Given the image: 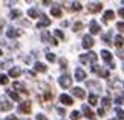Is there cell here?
Returning a JSON list of instances; mask_svg holds the SVG:
<instances>
[{
    "label": "cell",
    "mask_w": 124,
    "mask_h": 120,
    "mask_svg": "<svg viewBox=\"0 0 124 120\" xmlns=\"http://www.w3.org/2000/svg\"><path fill=\"white\" fill-rule=\"evenodd\" d=\"M100 32V25L95 20L90 21V33H98Z\"/></svg>",
    "instance_id": "obj_17"
},
{
    "label": "cell",
    "mask_w": 124,
    "mask_h": 120,
    "mask_svg": "<svg viewBox=\"0 0 124 120\" xmlns=\"http://www.w3.org/2000/svg\"><path fill=\"white\" fill-rule=\"evenodd\" d=\"M58 84L63 88H69L70 85H72V79H70L69 75H63V76H60V78H58Z\"/></svg>",
    "instance_id": "obj_2"
},
{
    "label": "cell",
    "mask_w": 124,
    "mask_h": 120,
    "mask_svg": "<svg viewBox=\"0 0 124 120\" xmlns=\"http://www.w3.org/2000/svg\"><path fill=\"white\" fill-rule=\"evenodd\" d=\"M123 5H124V2H123Z\"/></svg>",
    "instance_id": "obj_49"
},
{
    "label": "cell",
    "mask_w": 124,
    "mask_h": 120,
    "mask_svg": "<svg viewBox=\"0 0 124 120\" xmlns=\"http://www.w3.org/2000/svg\"><path fill=\"white\" fill-rule=\"evenodd\" d=\"M28 15H29L31 18H37V17H39V11H37L35 8H31L29 11H28Z\"/></svg>",
    "instance_id": "obj_25"
},
{
    "label": "cell",
    "mask_w": 124,
    "mask_h": 120,
    "mask_svg": "<svg viewBox=\"0 0 124 120\" xmlns=\"http://www.w3.org/2000/svg\"><path fill=\"white\" fill-rule=\"evenodd\" d=\"M9 17H11L12 20H16V18L22 17V11H20V9H12V11H11V14H9Z\"/></svg>",
    "instance_id": "obj_20"
},
{
    "label": "cell",
    "mask_w": 124,
    "mask_h": 120,
    "mask_svg": "<svg viewBox=\"0 0 124 120\" xmlns=\"http://www.w3.org/2000/svg\"><path fill=\"white\" fill-rule=\"evenodd\" d=\"M81 109H83V113H84V116L87 117V119H92L93 117V113H92V109H90L87 105H83L81 107Z\"/></svg>",
    "instance_id": "obj_15"
},
{
    "label": "cell",
    "mask_w": 124,
    "mask_h": 120,
    "mask_svg": "<svg viewBox=\"0 0 124 120\" xmlns=\"http://www.w3.org/2000/svg\"><path fill=\"white\" fill-rule=\"evenodd\" d=\"M116 117L120 120H124V111L123 109H116Z\"/></svg>",
    "instance_id": "obj_34"
},
{
    "label": "cell",
    "mask_w": 124,
    "mask_h": 120,
    "mask_svg": "<svg viewBox=\"0 0 124 120\" xmlns=\"http://www.w3.org/2000/svg\"><path fill=\"white\" fill-rule=\"evenodd\" d=\"M60 102L63 103V105H72L74 103V99L70 97V96H68V94H61L60 96Z\"/></svg>",
    "instance_id": "obj_12"
},
{
    "label": "cell",
    "mask_w": 124,
    "mask_h": 120,
    "mask_svg": "<svg viewBox=\"0 0 124 120\" xmlns=\"http://www.w3.org/2000/svg\"><path fill=\"white\" fill-rule=\"evenodd\" d=\"M113 15H115V14H113V11H110V9H109V11H106V12H104V21L113 20Z\"/></svg>",
    "instance_id": "obj_22"
},
{
    "label": "cell",
    "mask_w": 124,
    "mask_h": 120,
    "mask_svg": "<svg viewBox=\"0 0 124 120\" xmlns=\"http://www.w3.org/2000/svg\"><path fill=\"white\" fill-rule=\"evenodd\" d=\"M46 58H47V61L54 62V61H55V55H54V53H46Z\"/></svg>",
    "instance_id": "obj_36"
},
{
    "label": "cell",
    "mask_w": 124,
    "mask_h": 120,
    "mask_svg": "<svg viewBox=\"0 0 124 120\" xmlns=\"http://www.w3.org/2000/svg\"><path fill=\"white\" fill-rule=\"evenodd\" d=\"M103 41L106 43V44H112V41H110V38H109V35H104V37H103Z\"/></svg>",
    "instance_id": "obj_37"
},
{
    "label": "cell",
    "mask_w": 124,
    "mask_h": 120,
    "mask_svg": "<svg viewBox=\"0 0 124 120\" xmlns=\"http://www.w3.org/2000/svg\"><path fill=\"white\" fill-rule=\"evenodd\" d=\"M51 14H52L54 17H61V9L55 6V8H52V9H51Z\"/></svg>",
    "instance_id": "obj_26"
},
{
    "label": "cell",
    "mask_w": 124,
    "mask_h": 120,
    "mask_svg": "<svg viewBox=\"0 0 124 120\" xmlns=\"http://www.w3.org/2000/svg\"><path fill=\"white\" fill-rule=\"evenodd\" d=\"M93 44H95V41H93V38L90 35H84L83 37V47L84 49H90Z\"/></svg>",
    "instance_id": "obj_6"
},
{
    "label": "cell",
    "mask_w": 124,
    "mask_h": 120,
    "mask_svg": "<svg viewBox=\"0 0 124 120\" xmlns=\"http://www.w3.org/2000/svg\"><path fill=\"white\" fill-rule=\"evenodd\" d=\"M87 9H89V11L90 12H100V11H101V9H103V3H89L87 5Z\"/></svg>",
    "instance_id": "obj_8"
},
{
    "label": "cell",
    "mask_w": 124,
    "mask_h": 120,
    "mask_svg": "<svg viewBox=\"0 0 124 120\" xmlns=\"http://www.w3.org/2000/svg\"><path fill=\"white\" fill-rule=\"evenodd\" d=\"M97 53H95V52H89L87 55H81L80 56V61L83 62V64H87V62H95L97 61Z\"/></svg>",
    "instance_id": "obj_1"
},
{
    "label": "cell",
    "mask_w": 124,
    "mask_h": 120,
    "mask_svg": "<svg viewBox=\"0 0 124 120\" xmlns=\"http://www.w3.org/2000/svg\"><path fill=\"white\" fill-rule=\"evenodd\" d=\"M70 119H72V120H78L80 119V113L78 111H72V113H70Z\"/></svg>",
    "instance_id": "obj_32"
},
{
    "label": "cell",
    "mask_w": 124,
    "mask_h": 120,
    "mask_svg": "<svg viewBox=\"0 0 124 120\" xmlns=\"http://www.w3.org/2000/svg\"><path fill=\"white\" fill-rule=\"evenodd\" d=\"M103 107L104 108H109V107H110V99H109V97H104L103 99Z\"/></svg>",
    "instance_id": "obj_31"
},
{
    "label": "cell",
    "mask_w": 124,
    "mask_h": 120,
    "mask_svg": "<svg viewBox=\"0 0 124 120\" xmlns=\"http://www.w3.org/2000/svg\"><path fill=\"white\" fill-rule=\"evenodd\" d=\"M101 56H103V59L109 64V67L110 69H115V64H113V61H112V53L109 50H103L101 52Z\"/></svg>",
    "instance_id": "obj_4"
},
{
    "label": "cell",
    "mask_w": 124,
    "mask_h": 120,
    "mask_svg": "<svg viewBox=\"0 0 124 120\" xmlns=\"http://www.w3.org/2000/svg\"><path fill=\"white\" fill-rule=\"evenodd\" d=\"M118 58L124 59V52H123V50H120V52H118Z\"/></svg>",
    "instance_id": "obj_44"
},
{
    "label": "cell",
    "mask_w": 124,
    "mask_h": 120,
    "mask_svg": "<svg viewBox=\"0 0 124 120\" xmlns=\"http://www.w3.org/2000/svg\"><path fill=\"white\" fill-rule=\"evenodd\" d=\"M123 71H124V67H123Z\"/></svg>",
    "instance_id": "obj_48"
},
{
    "label": "cell",
    "mask_w": 124,
    "mask_h": 120,
    "mask_svg": "<svg viewBox=\"0 0 124 120\" xmlns=\"http://www.w3.org/2000/svg\"><path fill=\"white\" fill-rule=\"evenodd\" d=\"M92 71H95L98 76H101V78H109V71L107 70H104V69H98L97 65L92 67Z\"/></svg>",
    "instance_id": "obj_11"
},
{
    "label": "cell",
    "mask_w": 124,
    "mask_h": 120,
    "mask_svg": "<svg viewBox=\"0 0 124 120\" xmlns=\"http://www.w3.org/2000/svg\"><path fill=\"white\" fill-rule=\"evenodd\" d=\"M6 93H8V96L11 97L12 100H20V96H18L16 91H12V90H6Z\"/></svg>",
    "instance_id": "obj_23"
},
{
    "label": "cell",
    "mask_w": 124,
    "mask_h": 120,
    "mask_svg": "<svg viewBox=\"0 0 124 120\" xmlns=\"http://www.w3.org/2000/svg\"><path fill=\"white\" fill-rule=\"evenodd\" d=\"M37 120H49L46 116H43V114H37Z\"/></svg>",
    "instance_id": "obj_40"
},
{
    "label": "cell",
    "mask_w": 124,
    "mask_h": 120,
    "mask_svg": "<svg viewBox=\"0 0 124 120\" xmlns=\"http://www.w3.org/2000/svg\"><path fill=\"white\" fill-rule=\"evenodd\" d=\"M2 26H3V21H0V32H2Z\"/></svg>",
    "instance_id": "obj_46"
},
{
    "label": "cell",
    "mask_w": 124,
    "mask_h": 120,
    "mask_svg": "<svg viewBox=\"0 0 124 120\" xmlns=\"http://www.w3.org/2000/svg\"><path fill=\"white\" fill-rule=\"evenodd\" d=\"M49 25H51V20H49L46 15H41L40 21L37 23V27H39V29H41V27H46V26H49Z\"/></svg>",
    "instance_id": "obj_10"
},
{
    "label": "cell",
    "mask_w": 124,
    "mask_h": 120,
    "mask_svg": "<svg viewBox=\"0 0 124 120\" xmlns=\"http://www.w3.org/2000/svg\"><path fill=\"white\" fill-rule=\"evenodd\" d=\"M0 84H2V85L8 84V76L6 75H0Z\"/></svg>",
    "instance_id": "obj_30"
},
{
    "label": "cell",
    "mask_w": 124,
    "mask_h": 120,
    "mask_svg": "<svg viewBox=\"0 0 124 120\" xmlns=\"http://www.w3.org/2000/svg\"><path fill=\"white\" fill-rule=\"evenodd\" d=\"M34 69H35V71H40V73H45V71L47 70V69H46V65H45V64H41V62H35Z\"/></svg>",
    "instance_id": "obj_18"
},
{
    "label": "cell",
    "mask_w": 124,
    "mask_h": 120,
    "mask_svg": "<svg viewBox=\"0 0 124 120\" xmlns=\"http://www.w3.org/2000/svg\"><path fill=\"white\" fill-rule=\"evenodd\" d=\"M115 46H116V47H120V49H121V47L124 46V38H123L121 35L115 37Z\"/></svg>",
    "instance_id": "obj_24"
},
{
    "label": "cell",
    "mask_w": 124,
    "mask_h": 120,
    "mask_svg": "<svg viewBox=\"0 0 124 120\" xmlns=\"http://www.w3.org/2000/svg\"><path fill=\"white\" fill-rule=\"evenodd\" d=\"M116 27H118V31H121V32H124V21H121V23H118V25H116Z\"/></svg>",
    "instance_id": "obj_39"
},
{
    "label": "cell",
    "mask_w": 124,
    "mask_h": 120,
    "mask_svg": "<svg viewBox=\"0 0 124 120\" xmlns=\"http://www.w3.org/2000/svg\"><path fill=\"white\" fill-rule=\"evenodd\" d=\"M70 8H72V11H81V3H80V2H74Z\"/></svg>",
    "instance_id": "obj_28"
},
{
    "label": "cell",
    "mask_w": 124,
    "mask_h": 120,
    "mask_svg": "<svg viewBox=\"0 0 124 120\" xmlns=\"http://www.w3.org/2000/svg\"><path fill=\"white\" fill-rule=\"evenodd\" d=\"M84 78H86V71L84 70H81V69L75 70V79L77 81H84Z\"/></svg>",
    "instance_id": "obj_13"
},
{
    "label": "cell",
    "mask_w": 124,
    "mask_h": 120,
    "mask_svg": "<svg viewBox=\"0 0 124 120\" xmlns=\"http://www.w3.org/2000/svg\"><path fill=\"white\" fill-rule=\"evenodd\" d=\"M14 88L18 90V91H22V93H25V94H28V90L25 88V85L20 84V82H14Z\"/></svg>",
    "instance_id": "obj_19"
},
{
    "label": "cell",
    "mask_w": 124,
    "mask_h": 120,
    "mask_svg": "<svg viewBox=\"0 0 124 120\" xmlns=\"http://www.w3.org/2000/svg\"><path fill=\"white\" fill-rule=\"evenodd\" d=\"M115 102H116L118 105H121V103L124 102V96H118V97H116V100H115Z\"/></svg>",
    "instance_id": "obj_38"
},
{
    "label": "cell",
    "mask_w": 124,
    "mask_h": 120,
    "mask_svg": "<svg viewBox=\"0 0 124 120\" xmlns=\"http://www.w3.org/2000/svg\"><path fill=\"white\" fill-rule=\"evenodd\" d=\"M41 38H43V40H45L46 43H51V44L57 46V41L54 40V38H51V35H49V33H47V32H43V33H41Z\"/></svg>",
    "instance_id": "obj_14"
},
{
    "label": "cell",
    "mask_w": 124,
    "mask_h": 120,
    "mask_svg": "<svg viewBox=\"0 0 124 120\" xmlns=\"http://www.w3.org/2000/svg\"><path fill=\"white\" fill-rule=\"evenodd\" d=\"M55 37H58L60 40H64V33L61 32L60 29H55Z\"/></svg>",
    "instance_id": "obj_33"
},
{
    "label": "cell",
    "mask_w": 124,
    "mask_h": 120,
    "mask_svg": "<svg viewBox=\"0 0 124 120\" xmlns=\"http://www.w3.org/2000/svg\"><path fill=\"white\" fill-rule=\"evenodd\" d=\"M0 55H2V50H0Z\"/></svg>",
    "instance_id": "obj_47"
},
{
    "label": "cell",
    "mask_w": 124,
    "mask_h": 120,
    "mask_svg": "<svg viewBox=\"0 0 124 120\" xmlns=\"http://www.w3.org/2000/svg\"><path fill=\"white\" fill-rule=\"evenodd\" d=\"M57 111H58V114H60V116H64V114H66L64 108H57Z\"/></svg>",
    "instance_id": "obj_41"
},
{
    "label": "cell",
    "mask_w": 124,
    "mask_h": 120,
    "mask_svg": "<svg viewBox=\"0 0 124 120\" xmlns=\"http://www.w3.org/2000/svg\"><path fill=\"white\" fill-rule=\"evenodd\" d=\"M118 14H120V17H121V18H124V8H121L120 11H118Z\"/></svg>",
    "instance_id": "obj_42"
},
{
    "label": "cell",
    "mask_w": 124,
    "mask_h": 120,
    "mask_svg": "<svg viewBox=\"0 0 124 120\" xmlns=\"http://www.w3.org/2000/svg\"><path fill=\"white\" fill-rule=\"evenodd\" d=\"M8 38H17L22 35V31L20 29H16V27H8V32H6Z\"/></svg>",
    "instance_id": "obj_7"
},
{
    "label": "cell",
    "mask_w": 124,
    "mask_h": 120,
    "mask_svg": "<svg viewBox=\"0 0 124 120\" xmlns=\"http://www.w3.org/2000/svg\"><path fill=\"white\" fill-rule=\"evenodd\" d=\"M72 94L75 96V97H78V99H84V97H86V93H84V90H83V88H80V87H75V88H72Z\"/></svg>",
    "instance_id": "obj_9"
},
{
    "label": "cell",
    "mask_w": 124,
    "mask_h": 120,
    "mask_svg": "<svg viewBox=\"0 0 124 120\" xmlns=\"http://www.w3.org/2000/svg\"><path fill=\"white\" fill-rule=\"evenodd\" d=\"M89 103H90V105H97V103H98V97H97L95 94H90V96H89Z\"/></svg>",
    "instance_id": "obj_27"
},
{
    "label": "cell",
    "mask_w": 124,
    "mask_h": 120,
    "mask_svg": "<svg viewBox=\"0 0 124 120\" xmlns=\"http://www.w3.org/2000/svg\"><path fill=\"white\" fill-rule=\"evenodd\" d=\"M6 120H18V119H17L16 116H8V117H6Z\"/></svg>",
    "instance_id": "obj_45"
},
{
    "label": "cell",
    "mask_w": 124,
    "mask_h": 120,
    "mask_svg": "<svg viewBox=\"0 0 124 120\" xmlns=\"http://www.w3.org/2000/svg\"><path fill=\"white\" fill-rule=\"evenodd\" d=\"M81 27H83V23H81V21H77V23L74 25V29H72V31H74V32H78Z\"/></svg>",
    "instance_id": "obj_29"
},
{
    "label": "cell",
    "mask_w": 124,
    "mask_h": 120,
    "mask_svg": "<svg viewBox=\"0 0 124 120\" xmlns=\"http://www.w3.org/2000/svg\"><path fill=\"white\" fill-rule=\"evenodd\" d=\"M98 116H101V117L104 116V108H100L98 109Z\"/></svg>",
    "instance_id": "obj_43"
},
{
    "label": "cell",
    "mask_w": 124,
    "mask_h": 120,
    "mask_svg": "<svg viewBox=\"0 0 124 120\" xmlns=\"http://www.w3.org/2000/svg\"><path fill=\"white\" fill-rule=\"evenodd\" d=\"M60 67H61V69H66V67H68V61H66L64 58L60 59Z\"/></svg>",
    "instance_id": "obj_35"
},
{
    "label": "cell",
    "mask_w": 124,
    "mask_h": 120,
    "mask_svg": "<svg viewBox=\"0 0 124 120\" xmlns=\"http://www.w3.org/2000/svg\"><path fill=\"white\" fill-rule=\"evenodd\" d=\"M20 73H22V70L18 69V67H12V69L9 70V76H11V78H18Z\"/></svg>",
    "instance_id": "obj_16"
},
{
    "label": "cell",
    "mask_w": 124,
    "mask_h": 120,
    "mask_svg": "<svg viewBox=\"0 0 124 120\" xmlns=\"http://www.w3.org/2000/svg\"><path fill=\"white\" fill-rule=\"evenodd\" d=\"M32 109V102H29V100H26V102H22L20 107H18V111H20L22 114H29Z\"/></svg>",
    "instance_id": "obj_3"
},
{
    "label": "cell",
    "mask_w": 124,
    "mask_h": 120,
    "mask_svg": "<svg viewBox=\"0 0 124 120\" xmlns=\"http://www.w3.org/2000/svg\"><path fill=\"white\" fill-rule=\"evenodd\" d=\"M0 109H2V111H9V109H12V103L8 102L3 96H0Z\"/></svg>",
    "instance_id": "obj_5"
},
{
    "label": "cell",
    "mask_w": 124,
    "mask_h": 120,
    "mask_svg": "<svg viewBox=\"0 0 124 120\" xmlns=\"http://www.w3.org/2000/svg\"><path fill=\"white\" fill-rule=\"evenodd\" d=\"M87 87L89 88H97V90H101V85L97 81H87Z\"/></svg>",
    "instance_id": "obj_21"
}]
</instances>
